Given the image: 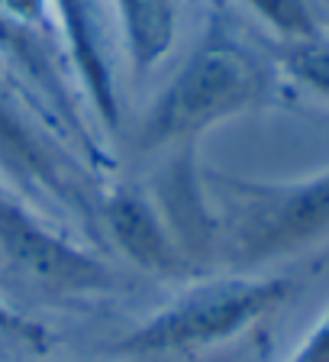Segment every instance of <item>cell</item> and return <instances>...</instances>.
I'll use <instances>...</instances> for the list:
<instances>
[{
    "label": "cell",
    "instance_id": "6da1fadb",
    "mask_svg": "<svg viewBox=\"0 0 329 362\" xmlns=\"http://www.w3.org/2000/svg\"><path fill=\"white\" fill-rule=\"evenodd\" d=\"M291 291V279L207 281L174 298L143 327H136L116 349L129 356H164L213 346L242 333L258 317L271 314L277 304L287 301Z\"/></svg>",
    "mask_w": 329,
    "mask_h": 362
},
{
    "label": "cell",
    "instance_id": "7a4b0ae2",
    "mask_svg": "<svg viewBox=\"0 0 329 362\" xmlns=\"http://www.w3.org/2000/svg\"><path fill=\"white\" fill-rule=\"evenodd\" d=\"M242 197L232 252L258 265L291 256L329 236V172L294 185H229Z\"/></svg>",
    "mask_w": 329,
    "mask_h": 362
},
{
    "label": "cell",
    "instance_id": "3957f363",
    "mask_svg": "<svg viewBox=\"0 0 329 362\" xmlns=\"http://www.w3.org/2000/svg\"><path fill=\"white\" fill-rule=\"evenodd\" d=\"M255 68L232 49H203L168 84L145 123V143L194 136L252 104L258 94Z\"/></svg>",
    "mask_w": 329,
    "mask_h": 362
},
{
    "label": "cell",
    "instance_id": "277c9868",
    "mask_svg": "<svg viewBox=\"0 0 329 362\" xmlns=\"http://www.w3.org/2000/svg\"><path fill=\"white\" fill-rule=\"evenodd\" d=\"M110 230L120 240V246L126 249L129 256L145 269L155 272H172L178 269L174 259V246L168 240L158 220L152 217V211L145 207V201L139 197H120L110 204Z\"/></svg>",
    "mask_w": 329,
    "mask_h": 362
},
{
    "label": "cell",
    "instance_id": "5b68a950",
    "mask_svg": "<svg viewBox=\"0 0 329 362\" xmlns=\"http://www.w3.org/2000/svg\"><path fill=\"white\" fill-rule=\"evenodd\" d=\"M123 10L129 20L136 59L149 65L162 55L172 36V4L168 0H123Z\"/></svg>",
    "mask_w": 329,
    "mask_h": 362
},
{
    "label": "cell",
    "instance_id": "8992f818",
    "mask_svg": "<svg viewBox=\"0 0 329 362\" xmlns=\"http://www.w3.org/2000/svg\"><path fill=\"white\" fill-rule=\"evenodd\" d=\"M287 65L304 84L329 100V45L323 42H297L287 49Z\"/></svg>",
    "mask_w": 329,
    "mask_h": 362
},
{
    "label": "cell",
    "instance_id": "52a82bcc",
    "mask_svg": "<svg viewBox=\"0 0 329 362\" xmlns=\"http://www.w3.org/2000/svg\"><path fill=\"white\" fill-rule=\"evenodd\" d=\"M277 26H285V30L297 33V36H310V20L304 13L297 0H255Z\"/></svg>",
    "mask_w": 329,
    "mask_h": 362
},
{
    "label": "cell",
    "instance_id": "ba28073f",
    "mask_svg": "<svg viewBox=\"0 0 329 362\" xmlns=\"http://www.w3.org/2000/svg\"><path fill=\"white\" fill-rule=\"evenodd\" d=\"M291 362H329V310L313 327V333L304 339V346L291 356Z\"/></svg>",
    "mask_w": 329,
    "mask_h": 362
}]
</instances>
